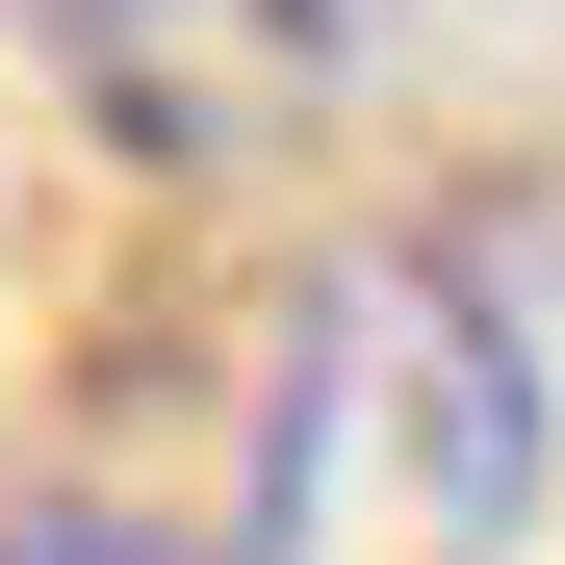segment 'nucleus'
I'll list each match as a JSON object with an SVG mask.
<instances>
[{"instance_id":"f257e3e1","label":"nucleus","mask_w":565,"mask_h":565,"mask_svg":"<svg viewBox=\"0 0 565 565\" xmlns=\"http://www.w3.org/2000/svg\"><path fill=\"white\" fill-rule=\"evenodd\" d=\"M540 514V360L489 282L437 257H360L309 360H282V437H257V540L282 565H489Z\"/></svg>"},{"instance_id":"f03ea898","label":"nucleus","mask_w":565,"mask_h":565,"mask_svg":"<svg viewBox=\"0 0 565 565\" xmlns=\"http://www.w3.org/2000/svg\"><path fill=\"white\" fill-rule=\"evenodd\" d=\"M26 26L77 52V104H129L154 154H257L334 77V0H26Z\"/></svg>"}]
</instances>
